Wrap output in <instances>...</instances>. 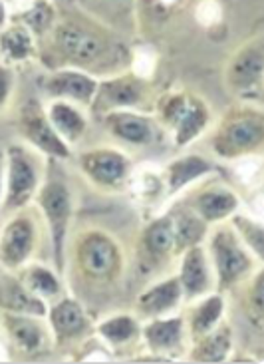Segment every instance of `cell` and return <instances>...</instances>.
Instances as JSON below:
<instances>
[{"label":"cell","mask_w":264,"mask_h":364,"mask_svg":"<svg viewBox=\"0 0 264 364\" xmlns=\"http://www.w3.org/2000/svg\"><path fill=\"white\" fill-rule=\"evenodd\" d=\"M48 50L60 68L84 70L96 78L128 70L131 54L114 30L79 12L54 18L48 28Z\"/></svg>","instance_id":"1"},{"label":"cell","mask_w":264,"mask_h":364,"mask_svg":"<svg viewBox=\"0 0 264 364\" xmlns=\"http://www.w3.org/2000/svg\"><path fill=\"white\" fill-rule=\"evenodd\" d=\"M72 263L84 285L109 289L126 273V251L106 229L84 227L74 235Z\"/></svg>","instance_id":"2"},{"label":"cell","mask_w":264,"mask_h":364,"mask_svg":"<svg viewBox=\"0 0 264 364\" xmlns=\"http://www.w3.org/2000/svg\"><path fill=\"white\" fill-rule=\"evenodd\" d=\"M151 114L177 149L191 146L213 124V109L209 102L187 88L167 90L155 96Z\"/></svg>","instance_id":"3"},{"label":"cell","mask_w":264,"mask_h":364,"mask_svg":"<svg viewBox=\"0 0 264 364\" xmlns=\"http://www.w3.org/2000/svg\"><path fill=\"white\" fill-rule=\"evenodd\" d=\"M36 205L42 223L46 225L54 255V269L64 273L66 269V243H68L70 225L74 217V197L64 173L58 169V161L46 159L44 179L38 193L32 201Z\"/></svg>","instance_id":"4"},{"label":"cell","mask_w":264,"mask_h":364,"mask_svg":"<svg viewBox=\"0 0 264 364\" xmlns=\"http://www.w3.org/2000/svg\"><path fill=\"white\" fill-rule=\"evenodd\" d=\"M211 148L219 159L233 161L243 156L263 154L264 112L253 102H236L216 124Z\"/></svg>","instance_id":"5"},{"label":"cell","mask_w":264,"mask_h":364,"mask_svg":"<svg viewBox=\"0 0 264 364\" xmlns=\"http://www.w3.org/2000/svg\"><path fill=\"white\" fill-rule=\"evenodd\" d=\"M207 255L213 267L216 291L226 293L238 287L243 281L255 273L263 263H258L255 255L243 245L229 223H216L207 231Z\"/></svg>","instance_id":"6"},{"label":"cell","mask_w":264,"mask_h":364,"mask_svg":"<svg viewBox=\"0 0 264 364\" xmlns=\"http://www.w3.org/2000/svg\"><path fill=\"white\" fill-rule=\"evenodd\" d=\"M6 156V187L2 207L6 211H16L22 207L32 205L38 187L44 179L46 159L36 149L24 144H14L4 149Z\"/></svg>","instance_id":"7"},{"label":"cell","mask_w":264,"mask_h":364,"mask_svg":"<svg viewBox=\"0 0 264 364\" xmlns=\"http://www.w3.org/2000/svg\"><path fill=\"white\" fill-rule=\"evenodd\" d=\"M40 219L36 207L26 205L10 211L0 227V269L4 273H18L28 265L40 243Z\"/></svg>","instance_id":"8"},{"label":"cell","mask_w":264,"mask_h":364,"mask_svg":"<svg viewBox=\"0 0 264 364\" xmlns=\"http://www.w3.org/2000/svg\"><path fill=\"white\" fill-rule=\"evenodd\" d=\"M153 102L155 94L151 82L137 78L129 70H123L118 74L98 78V88L89 104V112L99 118L116 109H139L151 114Z\"/></svg>","instance_id":"9"},{"label":"cell","mask_w":264,"mask_h":364,"mask_svg":"<svg viewBox=\"0 0 264 364\" xmlns=\"http://www.w3.org/2000/svg\"><path fill=\"white\" fill-rule=\"evenodd\" d=\"M264 80V36L256 32L255 36L238 44L229 56L223 72V82L229 94L241 102L258 100L263 92Z\"/></svg>","instance_id":"10"},{"label":"cell","mask_w":264,"mask_h":364,"mask_svg":"<svg viewBox=\"0 0 264 364\" xmlns=\"http://www.w3.org/2000/svg\"><path fill=\"white\" fill-rule=\"evenodd\" d=\"M78 168L92 186L104 193H118L128 187L133 164L118 148H92L78 156Z\"/></svg>","instance_id":"11"},{"label":"cell","mask_w":264,"mask_h":364,"mask_svg":"<svg viewBox=\"0 0 264 364\" xmlns=\"http://www.w3.org/2000/svg\"><path fill=\"white\" fill-rule=\"evenodd\" d=\"M16 128L24 144L36 149L40 156H44L46 159L66 161L72 158V148L60 138L56 129L52 128L46 109L38 100L32 98L26 104H22V108L18 109V118H16Z\"/></svg>","instance_id":"12"},{"label":"cell","mask_w":264,"mask_h":364,"mask_svg":"<svg viewBox=\"0 0 264 364\" xmlns=\"http://www.w3.org/2000/svg\"><path fill=\"white\" fill-rule=\"evenodd\" d=\"M44 318L48 325L50 336L60 346L84 343L94 333V325L84 305L70 295H60L58 299L48 303V313Z\"/></svg>","instance_id":"13"},{"label":"cell","mask_w":264,"mask_h":364,"mask_svg":"<svg viewBox=\"0 0 264 364\" xmlns=\"http://www.w3.org/2000/svg\"><path fill=\"white\" fill-rule=\"evenodd\" d=\"M185 205L205 225L211 227L229 221L231 215L241 211L243 201L233 187L221 183V181H211V183H203L199 187L193 186L185 199Z\"/></svg>","instance_id":"14"},{"label":"cell","mask_w":264,"mask_h":364,"mask_svg":"<svg viewBox=\"0 0 264 364\" xmlns=\"http://www.w3.org/2000/svg\"><path fill=\"white\" fill-rule=\"evenodd\" d=\"M101 124L114 139L133 148H147L159 136V124L149 112L139 109H116L101 116Z\"/></svg>","instance_id":"15"},{"label":"cell","mask_w":264,"mask_h":364,"mask_svg":"<svg viewBox=\"0 0 264 364\" xmlns=\"http://www.w3.org/2000/svg\"><path fill=\"white\" fill-rule=\"evenodd\" d=\"M139 341L145 346V353L165 356L175 363V355L185 350V343L189 341L183 315H167L141 321Z\"/></svg>","instance_id":"16"},{"label":"cell","mask_w":264,"mask_h":364,"mask_svg":"<svg viewBox=\"0 0 264 364\" xmlns=\"http://www.w3.org/2000/svg\"><path fill=\"white\" fill-rule=\"evenodd\" d=\"M40 86L50 100H66L79 108H89L98 88V78L84 70L62 66L46 74Z\"/></svg>","instance_id":"17"},{"label":"cell","mask_w":264,"mask_h":364,"mask_svg":"<svg viewBox=\"0 0 264 364\" xmlns=\"http://www.w3.org/2000/svg\"><path fill=\"white\" fill-rule=\"evenodd\" d=\"M161 169H163V181H165V199L163 201H171L177 196H181L183 191L197 186L199 181L209 178L211 173H215L219 168L211 158H207L203 154L189 151V154L171 159Z\"/></svg>","instance_id":"18"},{"label":"cell","mask_w":264,"mask_h":364,"mask_svg":"<svg viewBox=\"0 0 264 364\" xmlns=\"http://www.w3.org/2000/svg\"><path fill=\"white\" fill-rule=\"evenodd\" d=\"M177 279L183 291V301H195L199 296L207 295L215 289V275L213 267L207 255V249L203 243L185 249L179 255V271Z\"/></svg>","instance_id":"19"},{"label":"cell","mask_w":264,"mask_h":364,"mask_svg":"<svg viewBox=\"0 0 264 364\" xmlns=\"http://www.w3.org/2000/svg\"><path fill=\"white\" fill-rule=\"evenodd\" d=\"M0 326L10 348L20 355H40L50 338L48 325H44V318L40 316L0 313Z\"/></svg>","instance_id":"20"},{"label":"cell","mask_w":264,"mask_h":364,"mask_svg":"<svg viewBox=\"0 0 264 364\" xmlns=\"http://www.w3.org/2000/svg\"><path fill=\"white\" fill-rule=\"evenodd\" d=\"M137 249L149 265H159L171 257H177L175 223L169 211H163L147 221L137 239Z\"/></svg>","instance_id":"21"},{"label":"cell","mask_w":264,"mask_h":364,"mask_svg":"<svg viewBox=\"0 0 264 364\" xmlns=\"http://www.w3.org/2000/svg\"><path fill=\"white\" fill-rule=\"evenodd\" d=\"M38 56V34L26 22L10 18L0 30V64L16 70L32 64Z\"/></svg>","instance_id":"22"},{"label":"cell","mask_w":264,"mask_h":364,"mask_svg":"<svg viewBox=\"0 0 264 364\" xmlns=\"http://www.w3.org/2000/svg\"><path fill=\"white\" fill-rule=\"evenodd\" d=\"M183 303V291L177 275L165 277L143 289L136 299V316L139 321L173 315Z\"/></svg>","instance_id":"23"},{"label":"cell","mask_w":264,"mask_h":364,"mask_svg":"<svg viewBox=\"0 0 264 364\" xmlns=\"http://www.w3.org/2000/svg\"><path fill=\"white\" fill-rule=\"evenodd\" d=\"M189 303L191 305L187 306L185 315H183L189 343L211 333L213 328H216L225 321L226 301L225 293H221V291H211V293L199 296L195 301H189Z\"/></svg>","instance_id":"24"},{"label":"cell","mask_w":264,"mask_h":364,"mask_svg":"<svg viewBox=\"0 0 264 364\" xmlns=\"http://www.w3.org/2000/svg\"><path fill=\"white\" fill-rule=\"evenodd\" d=\"M233 350H235L233 328H231V325L226 321H223L211 333H207L201 338L191 341V348L187 353L185 360L203 364L226 363V360H231Z\"/></svg>","instance_id":"25"},{"label":"cell","mask_w":264,"mask_h":364,"mask_svg":"<svg viewBox=\"0 0 264 364\" xmlns=\"http://www.w3.org/2000/svg\"><path fill=\"white\" fill-rule=\"evenodd\" d=\"M0 313L44 318L48 313V303L42 301L40 296L32 295L14 273H2L0 277Z\"/></svg>","instance_id":"26"},{"label":"cell","mask_w":264,"mask_h":364,"mask_svg":"<svg viewBox=\"0 0 264 364\" xmlns=\"http://www.w3.org/2000/svg\"><path fill=\"white\" fill-rule=\"evenodd\" d=\"M94 335L111 353H118L121 348L139 343L141 321L131 313H116L99 321L98 325H94Z\"/></svg>","instance_id":"27"},{"label":"cell","mask_w":264,"mask_h":364,"mask_svg":"<svg viewBox=\"0 0 264 364\" xmlns=\"http://www.w3.org/2000/svg\"><path fill=\"white\" fill-rule=\"evenodd\" d=\"M44 109H46V116H48L52 128L56 129V134L68 144L70 148L82 141L84 136L88 134V118L76 104L66 102V100H50V104Z\"/></svg>","instance_id":"28"},{"label":"cell","mask_w":264,"mask_h":364,"mask_svg":"<svg viewBox=\"0 0 264 364\" xmlns=\"http://www.w3.org/2000/svg\"><path fill=\"white\" fill-rule=\"evenodd\" d=\"M14 275L18 277L20 283L26 287L32 295L40 296L46 303H52L54 299L64 295L62 279H60V273L56 269H50L46 265L30 261L28 265L22 267L18 273H14Z\"/></svg>","instance_id":"29"},{"label":"cell","mask_w":264,"mask_h":364,"mask_svg":"<svg viewBox=\"0 0 264 364\" xmlns=\"http://www.w3.org/2000/svg\"><path fill=\"white\" fill-rule=\"evenodd\" d=\"M128 187L139 203L153 205L157 201L165 199V181H163V169L153 164H141L133 166L129 176Z\"/></svg>","instance_id":"30"},{"label":"cell","mask_w":264,"mask_h":364,"mask_svg":"<svg viewBox=\"0 0 264 364\" xmlns=\"http://www.w3.org/2000/svg\"><path fill=\"white\" fill-rule=\"evenodd\" d=\"M175 223V239H177V257L181 255L185 249L203 243L207 237L209 225H205L199 217L187 205L169 211Z\"/></svg>","instance_id":"31"},{"label":"cell","mask_w":264,"mask_h":364,"mask_svg":"<svg viewBox=\"0 0 264 364\" xmlns=\"http://www.w3.org/2000/svg\"><path fill=\"white\" fill-rule=\"evenodd\" d=\"M238 287L243 289V311H245L246 321L255 326L256 331L264 328V267H258L253 275L243 281Z\"/></svg>","instance_id":"32"},{"label":"cell","mask_w":264,"mask_h":364,"mask_svg":"<svg viewBox=\"0 0 264 364\" xmlns=\"http://www.w3.org/2000/svg\"><path fill=\"white\" fill-rule=\"evenodd\" d=\"M229 225L233 227V231L236 237L243 241V245L255 255L258 263H264V225L263 219L251 215V213H241L236 211L235 215H231V219L226 221Z\"/></svg>","instance_id":"33"},{"label":"cell","mask_w":264,"mask_h":364,"mask_svg":"<svg viewBox=\"0 0 264 364\" xmlns=\"http://www.w3.org/2000/svg\"><path fill=\"white\" fill-rule=\"evenodd\" d=\"M183 6L185 0H137V18L143 28H157L169 22Z\"/></svg>","instance_id":"34"},{"label":"cell","mask_w":264,"mask_h":364,"mask_svg":"<svg viewBox=\"0 0 264 364\" xmlns=\"http://www.w3.org/2000/svg\"><path fill=\"white\" fill-rule=\"evenodd\" d=\"M231 171L235 179L248 191L260 189L263 187L264 161L263 154H253V156H243V158L231 161Z\"/></svg>","instance_id":"35"},{"label":"cell","mask_w":264,"mask_h":364,"mask_svg":"<svg viewBox=\"0 0 264 364\" xmlns=\"http://www.w3.org/2000/svg\"><path fill=\"white\" fill-rule=\"evenodd\" d=\"M128 70L137 78L151 82L157 72V54L149 48L131 50Z\"/></svg>","instance_id":"36"},{"label":"cell","mask_w":264,"mask_h":364,"mask_svg":"<svg viewBox=\"0 0 264 364\" xmlns=\"http://www.w3.org/2000/svg\"><path fill=\"white\" fill-rule=\"evenodd\" d=\"M195 20L203 28H215L223 20V6L219 0H197Z\"/></svg>","instance_id":"37"},{"label":"cell","mask_w":264,"mask_h":364,"mask_svg":"<svg viewBox=\"0 0 264 364\" xmlns=\"http://www.w3.org/2000/svg\"><path fill=\"white\" fill-rule=\"evenodd\" d=\"M14 90H16V70L0 64V116L9 108Z\"/></svg>","instance_id":"38"},{"label":"cell","mask_w":264,"mask_h":364,"mask_svg":"<svg viewBox=\"0 0 264 364\" xmlns=\"http://www.w3.org/2000/svg\"><path fill=\"white\" fill-rule=\"evenodd\" d=\"M42 0H6L10 10V18H22L24 14H28L30 10L34 9L36 4H40Z\"/></svg>","instance_id":"39"},{"label":"cell","mask_w":264,"mask_h":364,"mask_svg":"<svg viewBox=\"0 0 264 364\" xmlns=\"http://www.w3.org/2000/svg\"><path fill=\"white\" fill-rule=\"evenodd\" d=\"M4 187H6V156L4 149H0V205L4 199Z\"/></svg>","instance_id":"40"},{"label":"cell","mask_w":264,"mask_h":364,"mask_svg":"<svg viewBox=\"0 0 264 364\" xmlns=\"http://www.w3.org/2000/svg\"><path fill=\"white\" fill-rule=\"evenodd\" d=\"M9 20H10L9 4H6V0H0V30L9 24Z\"/></svg>","instance_id":"41"},{"label":"cell","mask_w":264,"mask_h":364,"mask_svg":"<svg viewBox=\"0 0 264 364\" xmlns=\"http://www.w3.org/2000/svg\"><path fill=\"white\" fill-rule=\"evenodd\" d=\"M9 350H10L9 343L0 341V363H6V360H9V358H10Z\"/></svg>","instance_id":"42"}]
</instances>
